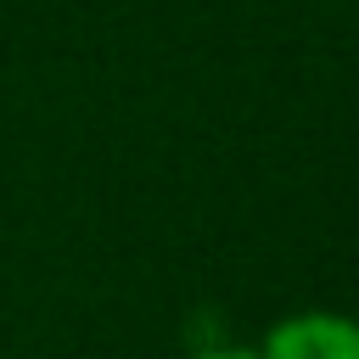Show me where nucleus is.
I'll use <instances>...</instances> for the list:
<instances>
[{"label":"nucleus","instance_id":"1","mask_svg":"<svg viewBox=\"0 0 359 359\" xmlns=\"http://www.w3.org/2000/svg\"><path fill=\"white\" fill-rule=\"evenodd\" d=\"M258 359H359V320L342 309L280 314L258 342Z\"/></svg>","mask_w":359,"mask_h":359},{"label":"nucleus","instance_id":"2","mask_svg":"<svg viewBox=\"0 0 359 359\" xmlns=\"http://www.w3.org/2000/svg\"><path fill=\"white\" fill-rule=\"evenodd\" d=\"M191 359H258V348H202Z\"/></svg>","mask_w":359,"mask_h":359}]
</instances>
